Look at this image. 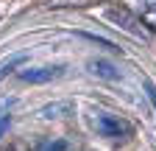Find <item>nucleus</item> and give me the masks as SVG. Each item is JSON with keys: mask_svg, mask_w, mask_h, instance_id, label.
<instances>
[{"mask_svg": "<svg viewBox=\"0 0 156 151\" xmlns=\"http://www.w3.org/2000/svg\"><path fill=\"white\" fill-rule=\"evenodd\" d=\"M9 123H11V118H9V115H6V118H3V120H0V134H3V131H6V129H9Z\"/></svg>", "mask_w": 156, "mask_h": 151, "instance_id": "nucleus-11", "label": "nucleus"}, {"mask_svg": "<svg viewBox=\"0 0 156 151\" xmlns=\"http://www.w3.org/2000/svg\"><path fill=\"white\" fill-rule=\"evenodd\" d=\"M62 64H42V67H25L23 73H20V79H23L25 84H45V81H53L62 76Z\"/></svg>", "mask_w": 156, "mask_h": 151, "instance_id": "nucleus-3", "label": "nucleus"}, {"mask_svg": "<svg viewBox=\"0 0 156 151\" xmlns=\"http://www.w3.org/2000/svg\"><path fill=\"white\" fill-rule=\"evenodd\" d=\"M70 109H73L70 104H53V106H45L42 109V115L45 118H58V112H70Z\"/></svg>", "mask_w": 156, "mask_h": 151, "instance_id": "nucleus-7", "label": "nucleus"}, {"mask_svg": "<svg viewBox=\"0 0 156 151\" xmlns=\"http://www.w3.org/2000/svg\"><path fill=\"white\" fill-rule=\"evenodd\" d=\"M89 70H92L95 76H101V79H106V81L120 79V70H117L112 62H106V59H92V62H89Z\"/></svg>", "mask_w": 156, "mask_h": 151, "instance_id": "nucleus-4", "label": "nucleus"}, {"mask_svg": "<svg viewBox=\"0 0 156 151\" xmlns=\"http://www.w3.org/2000/svg\"><path fill=\"white\" fill-rule=\"evenodd\" d=\"M148 87V95H151V101H153V106H156V87L153 84H145Z\"/></svg>", "mask_w": 156, "mask_h": 151, "instance_id": "nucleus-10", "label": "nucleus"}, {"mask_svg": "<svg viewBox=\"0 0 156 151\" xmlns=\"http://www.w3.org/2000/svg\"><path fill=\"white\" fill-rule=\"evenodd\" d=\"M103 17L114 25V28H123L126 34L136 36V39H148V28L142 25V20L136 14H131L128 9H120V6H106L103 9Z\"/></svg>", "mask_w": 156, "mask_h": 151, "instance_id": "nucleus-2", "label": "nucleus"}, {"mask_svg": "<svg viewBox=\"0 0 156 151\" xmlns=\"http://www.w3.org/2000/svg\"><path fill=\"white\" fill-rule=\"evenodd\" d=\"M23 62H25V56H14L11 62H6V64H3V70H0V79H3L6 73H11V70H14L17 64H23Z\"/></svg>", "mask_w": 156, "mask_h": 151, "instance_id": "nucleus-8", "label": "nucleus"}, {"mask_svg": "<svg viewBox=\"0 0 156 151\" xmlns=\"http://www.w3.org/2000/svg\"><path fill=\"white\" fill-rule=\"evenodd\" d=\"M87 0H50V6H84Z\"/></svg>", "mask_w": 156, "mask_h": 151, "instance_id": "nucleus-9", "label": "nucleus"}, {"mask_svg": "<svg viewBox=\"0 0 156 151\" xmlns=\"http://www.w3.org/2000/svg\"><path fill=\"white\" fill-rule=\"evenodd\" d=\"M36 151H84V148H78L70 140H48V143H39Z\"/></svg>", "mask_w": 156, "mask_h": 151, "instance_id": "nucleus-6", "label": "nucleus"}, {"mask_svg": "<svg viewBox=\"0 0 156 151\" xmlns=\"http://www.w3.org/2000/svg\"><path fill=\"white\" fill-rule=\"evenodd\" d=\"M136 9H140L142 25H151L156 31V0H136Z\"/></svg>", "mask_w": 156, "mask_h": 151, "instance_id": "nucleus-5", "label": "nucleus"}, {"mask_svg": "<svg viewBox=\"0 0 156 151\" xmlns=\"http://www.w3.org/2000/svg\"><path fill=\"white\" fill-rule=\"evenodd\" d=\"M87 120H89L95 134L106 137V140H126V137H131V131H134V126L126 118L114 115V112H106V109H95V106L87 112Z\"/></svg>", "mask_w": 156, "mask_h": 151, "instance_id": "nucleus-1", "label": "nucleus"}]
</instances>
